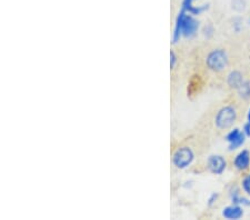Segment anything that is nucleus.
Here are the masks:
<instances>
[{
  "instance_id": "nucleus-1",
  "label": "nucleus",
  "mask_w": 250,
  "mask_h": 220,
  "mask_svg": "<svg viewBox=\"0 0 250 220\" xmlns=\"http://www.w3.org/2000/svg\"><path fill=\"white\" fill-rule=\"evenodd\" d=\"M228 65V56L224 49L211 50L206 58V66L213 73H220Z\"/></svg>"
},
{
  "instance_id": "nucleus-2",
  "label": "nucleus",
  "mask_w": 250,
  "mask_h": 220,
  "mask_svg": "<svg viewBox=\"0 0 250 220\" xmlns=\"http://www.w3.org/2000/svg\"><path fill=\"white\" fill-rule=\"evenodd\" d=\"M237 119V111L232 106L228 105L221 108L216 115L215 123L216 127L220 130H226L230 128Z\"/></svg>"
},
{
  "instance_id": "nucleus-3",
  "label": "nucleus",
  "mask_w": 250,
  "mask_h": 220,
  "mask_svg": "<svg viewBox=\"0 0 250 220\" xmlns=\"http://www.w3.org/2000/svg\"><path fill=\"white\" fill-rule=\"evenodd\" d=\"M193 158H195V155H193V151L189 147H181L179 149L173 154L172 161L173 165L179 169H184V168L188 167L192 162Z\"/></svg>"
},
{
  "instance_id": "nucleus-4",
  "label": "nucleus",
  "mask_w": 250,
  "mask_h": 220,
  "mask_svg": "<svg viewBox=\"0 0 250 220\" xmlns=\"http://www.w3.org/2000/svg\"><path fill=\"white\" fill-rule=\"evenodd\" d=\"M227 162H226L225 158L220 155H212L208 158L207 167L210 173L213 175H221L226 169Z\"/></svg>"
},
{
  "instance_id": "nucleus-5",
  "label": "nucleus",
  "mask_w": 250,
  "mask_h": 220,
  "mask_svg": "<svg viewBox=\"0 0 250 220\" xmlns=\"http://www.w3.org/2000/svg\"><path fill=\"white\" fill-rule=\"evenodd\" d=\"M233 166L240 171L248 169L250 166V153L247 149H244L236 156L235 160H233Z\"/></svg>"
},
{
  "instance_id": "nucleus-6",
  "label": "nucleus",
  "mask_w": 250,
  "mask_h": 220,
  "mask_svg": "<svg viewBox=\"0 0 250 220\" xmlns=\"http://www.w3.org/2000/svg\"><path fill=\"white\" fill-rule=\"evenodd\" d=\"M223 216L226 219H240L244 216V210L240 205H233L224 208Z\"/></svg>"
},
{
  "instance_id": "nucleus-7",
  "label": "nucleus",
  "mask_w": 250,
  "mask_h": 220,
  "mask_svg": "<svg viewBox=\"0 0 250 220\" xmlns=\"http://www.w3.org/2000/svg\"><path fill=\"white\" fill-rule=\"evenodd\" d=\"M244 76L240 73L239 70H233L230 74L228 75L227 77V85L232 88V89L238 90L240 86L244 83Z\"/></svg>"
},
{
  "instance_id": "nucleus-8",
  "label": "nucleus",
  "mask_w": 250,
  "mask_h": 220,
  "mask_svg": "<svg viewBox=\"0 0 250 220\" xmlns=\"http://www.w3.org/2000/svg\"><path fill=\"white\" fill-rule=\"evenodd\" d=\"M239 96L243 99H249L250 98V80H246L243 85L238 89Z\"/></svg>"
},
{
  "instance_id": "nucleus-9",
  "label": "nucleus",
  "mask_w": 250,
  "mask_h": 220,
  "mask_svg": "<svg viewBox=\"0 0 250 220\" xmlns=\"http://www.w3.org/2000/svg\"><path fill=\"white\" fill-rule=\"evenodd\" d=\"M246 137H247V136H246L245 133L243 131V133H241V135L239 136V137H238L236 140H233L232 142L229 143V150L232 151V150L237 149V148H239L240 146H243L244 142H245V140H246Z\"/></svg>"
},
{
  "instance_id": "nucleus-10",
  "label": "nucleus",
  "mask_w": 250,
  "mask_h": 220,
  "mask_svg": "<svg viewBox=\"0 0 250 220\" xmlns=\"http://www.w3.org/2000/svg\"><path fill=\"white\" fill-rule=\"evenodd\" d=\"M241 133H243V131H240L239 129H238V128H235V129L231 130L230 133L226 136V140H227V141L230 143V142L233 141V140H236L238 137H239Z\"/></svg>"
},
{
  "instance_id": "nucleus-11",
  "label": "nucleus",
  "mask_w": 250,
  "mask_h": 220,
  "mask_svg": "<svg viewBox=\"0 0 250 220\" xmlns=\"http://www.w3.org/2000/svg\"><path fill=\"white\" fill-rule=\"evenodd\" d=\"M241 187H243L245 193L250 196V174L246 176V177L243 179Z\"/></svg>"
},
{
  "instance_id": "nucleus-12",
  "label": "nucleus",
  "mask_w": 250,
  "mask_h": 220,
  "mask_svg": "<svg viewBox=\"0 0 250 220\" xmlns=\"http://www.w3.org/2000/svg\"><path fill=\"white\" fill-rule=\"evenodd\" d=\"M217 198H218V194H212L211 196H210V198H209V200H208V206H212L213 203L216 202V200H217Z\"/></svg>"
},
{
  "instance_id": "nucleus-13",
  "label": "nucleus",
  "mask_w": 250,
  "mask_h": 220,
  "mask_svg": "<svg viewBox=\"0 0 250 220\" xmlns=\"http://www.w3.org/2000/svg\"><path fill=\"white\" fill-rule=\"evenodd\" d=\"M244 133H245V135L247 136V137H250V125L249 123L247 122V123H245V126H244Z\"/></svg>"
},
{
  "instance_id": "nucleus-14",
  "label": "nucleus",
  "mask_w": 250,
  "mask_h": 220,
  "mask_svg": "<svg viewBox=\"0 0 250 220\" xmlns=\"http://www.w3.org/2000/svg\"><path fill=\"white\" fill-rule=\"evenodd\" d=\"M170 57H171L170 66H171V68H173V67H175V62H176V55H175V53H173V51H171V53H170Z\"/></svg>"
},
{
  "instance_id": "nucleus-15",
  "label": "nucleus",
  "mask_w": 250,
  "mask_h": 220,
  "mask_svg": "<svg viewBox=\"0 0 250 220\" xmlns=\"http://www.w3.org/2000/svg\"><path fill=\"white\" fill-rule=\"evenodd\" d=\"M247 119H248V123L250 125V109L248 111V116H247Z\"/></svg>"
}]
</instances>
